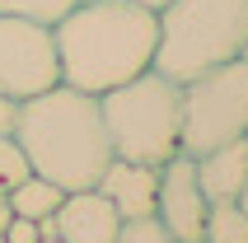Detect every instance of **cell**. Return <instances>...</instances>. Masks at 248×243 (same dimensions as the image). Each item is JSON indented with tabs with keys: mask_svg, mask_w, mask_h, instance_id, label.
Here are the masks:
<instances>
[{
	"mask_svg": "<svg viewBox=\"0 0 248 243\" xmlns=\"http://www.w3.org/2000/svg\"><path fill=\"white\" fill-rule=\"evenodd\" d=\"M14 145L24 150L28 173L56 182L61 192L98 187L112 164V140L103 126V108L94 94L52 84L14 108Z\"/></svg>",
	"mask_w": 248,
	"mask_h": 243,
	"instance_id": "cell-1",
	"label": "cell"
},
{
	"mask_svg": "<svg viewBox=\"0 0 248 243\" xmlns=\"http://www.w3.org/2000/svg\"><path fill=\"white\" fill-rule=\"evenodd\" d=\"M61 84L84 94H108L155 66L159 14L136 0H84L70 5L61 24H52Z\"/></svg>",
	"mask_w": 248,
	"mask_h": 243,
	"instance_id": "cell-2",
	"label": "cell"
},
{
	"mask_svg": "<svg viewBox=\"0 0 248 243\" xmlns=\"http://www.w3.org/2000/svg\"><path fill=\"white\" fill-rule=\"evenodd\" d=\"M98 108L112 140V159L159 168L183 150V84L159 75L155 66L98 94Z\"/></svg>",
	"mask_w": 248,
	"mask_h": 243,
	"instance_id": "cell-3",
	"label": "cell"
},
{
	"mask_svg": "<svg viewBox=\"0 0 248 243\" xmlns=\"http://www.w3.org/2000/svg\"><path fill=\"white\" fill-rule=\"evenodd\" d=\"M248 47V0H173L159 10L155 70L169 80H197L206 70L239 61Z\"/></svg>",
	"mask_w": 248,
	"mask_h": 243,
	"instance_id": "cell-4",
	"label": "cell"
},
{
	"mask_svg": "<svg viewBox=\"0 0 248 243\" xmlns=\"http://www.w3.org/2000/svg\"><path fill=\"white\" fill-rule=\"evenodd\" d=\"M248 131V56L183 84V154H206Z\"/></svg>",
	"mask_w": 248,
	"mask_h": 243,
	"instance_id": "cell-5",
	"label": "cell"
},
{
	"mask_svg": "<svg viewBox=\"0 0 248 243\" xmlns=\"http://www.w3.org/2000/svg\"><path fill=\"white\" fill-rule=\"evenodd\" d=\"M52 84H61L52 28L33 24V19L0 14V94L24 103V98L42 94Z\"/></svg>",
	"mask_w": 248,
	"mask_h": 243,
	"instance_id": "cell-6",
	"label": "cell"
},
{
	"mask_svg": "<svg viewBox=\"0 0 248 243\" xmlns=\"http://www.w3.org/2000/svg\"><path fill=\"white\" fill-rule=\"evenodd\" d=\"M206 211H211V201L202 197V182H197V159L178 150L169 164H159L155 220L178 243H202V234H206Z\"/></svg>",
	"mask_w": 248,
	"mask_h": 243,
	"instance_id": "cell-7",
	"label": "cell"
},
{
	"mask_svg": "<svg viewBox=\"0 0 248 243\" xmlns=\"http://www.w3.org/2000/svg\"><path fill=\"white\" fill-rule=\"evenodd\" d=\"M56 239L61 243H117L122 215L112 211V201L98 187L66 192V201L56 206Z\"/></svg>",
	"mask_w": 248,
	"mask_h": 243,
	"instance_id": "cell-8",
	"label": "cell"
},
{
	"mask_svg": "<svg viewBox=\"0 0 248 243\" xmlns=\"http://www.w3.org/2000/svg\"><path fill=\"white\" fill-rule=\"evenodd\" d=\"M98 192L112 201L122 220H150L155 215V192H159V168L131 159H112L98 178Z\"/></svg>",
	"mask_w": 248,
	"mask_h": 243,
	"instance_id": "cell-9",
	"label": "cell"
},
{
	"mask_svg": "<svg viewBox=\"0 0 248 243\" xmlns=\"http://www.w3.org/2000/svg\"><path fill=\"white\" fill-rule=\"evenodd\" d=\"M197 182H202V197L211 206L239 201V192L248 182V140H230V145L197 154Z\"/></svg>",
	"mask_w": 248,
	"mask_h": 243,
	"instance_id": "cell-10",
	"label": "cell"
},
{
	"mask_svg": "<svg viewBox=\"0 0 248 243\" xmlns=\"http://www.w3.org/2000/svg\"><path fill=\"white\" fill-rule=\"evenodd\" d=\"M10 201V211L14 215H24V220H52L56 215V206L66 201V192L56 187V182H47V178H38V173H28L19 187L5 197Z\"/></svg>",
	"mask_w": 248,
	"mask_h": 243,
	"instance_id": "cell-11",
	"label": "cell"
},
{
	"mask_svg": "<svg viewBox=\"0 0 248 243\" xmlns=\"http://www.w3.org/2000/svg\"><path fill=\"white\" fill-rule=\"evenodd\" d=\"M202 243H248V215L234 201H220L206 211V234Z\"/></svg>",
	"mask_w": 248,
	"mask_h": 243,
	"instance_id": "cell-12",
	"label": "cell"
},
{
	"mask_svg": "<svg viewBox=\"0 0 248 243\" xmlns=\"http://www.w3.org/2000/svg\"><path fill=\"white\" fill-rule=\"evenodd\" d=\"M75 0H0V14H14V19H33V24H61L70 14Z\"/></svg>",
	"mask_w": 248,
	"mask_h": 243,
	"instance_id": "cell-13",
	"label": "cell"
},
{
	"mask_svg": "<svg viewBox=\"0 0 248 243\" xmlns=\"http://www.w3.org/2000/svg\"><path fill=\"white\" fill-rule=\"evenodd\" d=\"M28 178V159L24 150L14 145V136H0V197H10L19 182Z\"/></svg>",
	"mask_w": 248,
	"mask_h": 243,
	"instance_id": "cell-14",
	"label": "cell"
},
{
	"mask_svg": "<svg viewBox=\"0 0 248 243\" xmlns=\"http://www.w3.org/2000/svg\"><path fill=\"white\" fill-rule=\"evenodd\" d=\"M117 243H178L173 234L159 225V220H122V229H117Z\"/></svg>",
	"mask_w": 248,
	"mask_h": 243,
	"instance_id": "cell-15",
	"label": "cell"
},
{
	"mask_svg": "<svg viewBox=\"0 0 248 243\" xmlns=\"http://www.w3.org/2000/svg\"><path fill=\"white\" fill-rule=\"evenodd\" d=\"M38 239H42V225H38V220L14 215L10 225H5V243H38Z\"/></svg>",
	"mask_w": 248,
	"mask_h": 243,
	"instance_id": "cell-16",
	"label": "cell"
},
{
	"mask_svg": "<svg viewBox=\"0 0 248 243\" xmlns=\"http://www.w3.org/2000/svg\"><path fill=\"white\" fill-rule=\"evenodd\" d=\"M14 108H19V103L0 94V136H10V131H14Z\"/></svg>",
	"mask_w": 248,
	"mask_h": 243,
	"instance_id": "cell-17",
	"label": "cell"
},
{
	"mask_svg": "<svg viewBox=\"0 0 248 243\" xmlns=\"http://www.w3.org/2000/svg\"><path fill=\"white\" fill-rule=\"evenodd\" d=\"M10 220H14V211H10V201L0 197V234H5V225H10Z\"/></svg>",
	"mask_w": 248,
	"mask_h": 243,
	"instance_id": "cell-18",
	"label": "cell"
},
{
	"mask_svg": "<svg viewBox=\"0 0 248 243\" xmlns=\"http://www.w3.org/2000/svg\"><path fill=\"white\" fill-rule=\"evenodd\" d=\"M136 5H145V10H150V14H159V10H169L173 0H136Z\"/></svg>",
	"mask_w": 248,
	"mask_h": 243,
	"instance_id": "cell-19",
	"label": "cell"
},
{
	"mask_svg": "<svg viewBox=\"0 0 248 243\" xmlns=\"http://www.w3.org/2000/svg\"><path fill=\"white\" fill-rule=\"evenodd\" d=\"M234 206H239V211L248 215V182H244V192H239V201H234Z\"/></svg>",
	"mask_w": 248,
	"mask_h": 243,
	"instance_id": "cell-20",
	"label": "cell"
},
{
	"mask_svg": "<svg viewBox=\"0 0 248 243\" xmlns=\"http://www.w3.org/2000/svg\"><path fill=\"white\" fill-rule=\"evenodd\" d=\"M75 5H84V0H75Z\"/></svg>",
	"mask_w": 248,
	"mask_h": 243,
	"instance_id": "cell-21",
	"label": "cell"
},
{
	"mask_svg": "<svg viewBox=\"0 0 248 243\" xmlns=\"http://www.w3.org/2000/svg\"><path fill=\"white\" fill-rule=\"evenodd\" d=\"M244 140H248V131H244Z\"/></svg>",
	"mask_w": 248,
	"mask_h": 243,
	"instance_id": "cell-22",
	"label": "cell"
},
{
	"mask_svg": "<svg viewBox=\"0 0 248 243\" xmlns=\"http://www.w3.org/2000/svg\"><path fill=\"white\" fill-rule=\"evenodd\" d=\"M244 56H248V47H244Z\"/></svg>",
	"mask_w": 248,
	"mask_h": 243,
	"instance_id": "cell-23",
	"label": "cell"
}]
</instances>
